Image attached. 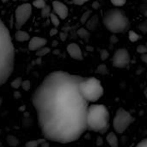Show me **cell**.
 Here are the masks:
<instances>
[{"label": "cell", "mask_w": 147, "mask_h": 147, "mask_svg": "<svg viewBox=\"0 0 147 147\" xmlns=\"http://www.w3.org/2000/svg\"><path fill=\"white\" fill-rule=\"evenodd\" d=\"M50 52V48L49 47H43L40 49L37 50L36 52V55L37 56H40V57H42L44 55H47L48 53Z\"/></svg>", "instance_id": "9a60e30c"}, {"label": "cell", "mask_w": 147, "mask_h": 147, "mask_svg": "<svg viewBox=\"0 0 147 147\" xmlns=\"http://www.w3.org/2000/svg\"><path fill=\"white\" fill-rule=\"evenodd\" d=\"M78 87L82 96L89 102H97L103 95L102 84L96 78H83Z\"/></svg>", "instance_id": "5b68a950"}, {"label": "cell", "mask_w": 147, "mask_h": 147, "mask_svg": "<svg viewBox=\"0 0 147 147\" xmlns=\"http://www.w3.org/2000/svg\"><path fill=\"white\" fill-rule=\"evenodd\" d=\"M15 65V48L9 29L0 19V86L11 76Z\"/></svg>", "instance_id": "7a4b0ae2"}, {"label": "cell", "mask_w": 147, "mask_h": 147, "mask_svg": "<svg viewBox=\"0 0 147 147\" xmlns=\"http://www.w3.org/2000/svg\"><path fill=\"white\" fill-rule=\"evenodd\" d=\"M88 1H90V0H73V3L76 5H83L85 3H87Z\"/></svg>", "instance_id": "7402d4cb"}, {"label": "cell", "mask_w": 147, "mask_h": 147, "mask_svg": "<svg viewBox=\"0 0 147 147\" xmlns=\"http://www.w3.org/2000/svg\"><path fill=\"white\" fill-rule=\"evenodd\" d=\"M128 37H129V40L132 41V42H136L137 40H139L140 39V35L134 32V31H129V34H128Z\"/></svg>", "instance_id": "2e32d148"}, {"label": "cell", "mask_w": 147, "mask_h": 147, "mask_svg": "<svg viewBox=\"0 0 147 147\" xmlns=\"http://www.w3.org/2000/svg\"><path fill=\"white\" fill-rule=\"evenodd\" d=\"M33 5L35 8H37V9H41L43 7H45L47 5V3H46L45 0H34L33 2Z\"/></svg>", "instance_id": "e0dca14e"}, {"label": "cell", "mask_w": 147, "mask_h": 147, "mask_svg": "<svg viewBox=\"0 0 147 147\" xmlns=\"http://www.w3.org/2000/svg\"><path fill=\"white\" fill-rule=\"evenodd\" d=\"M2 1H3V3H6V2H7V1H8V0H2Z\"/></svg>", "instance_id": "484cf974"}, {"label": "cell", "mask_w": 147, "mask_h": 147, "mask_svg": "<svg viewBox=\"0 0 147 147\" xmlns=\"http://www.w3.org/2000/svg\"><path fill=\"white\" fill-rule=\"evenodd\" d=\"M134 121V118L131 115V114L121 108L116 111L114 118V129L117 134H123Z\"/></svg>", "instance_id": "8992f818"}, {"label": "cell", "mask_w": 147, "mask_h": 147, "mask_svg": "<svg viewBox=\"0 0 147 147\" xmlns=\"http://www.w3.org/2000/svg\"><path fill=\"white\" fill-rule=\"evenodd\" d=\"M22 78H16V79L11 83V87L14 88V89H18V88L22 85Z\"/></svg>", "instance_id": "ac0fdd59"}, {"label": "cell", "mask_w": 147, "mask_h": 147, "mask_svg": "<svg viewBox=\"0 0 147 147\" xmlns=\"http://www.w3.org/2000/svg\"><path fill=\"white\" fill-rule=\"evenodd\" d=\"M32 14V5L28 3L19 5L15 11V27L16 29L21 28L28 21Z\"/></svg>", "instance_id": "52a82bcc"}, {"label": "cell", "mask_w": 147, "mask_h": 147, "mask_svg": "<svg viewBox=\"0 0 147 147\" xmlns=\"http://www.w3.org/2000/svg\"><path fill=\"white\" fill-rule=\"evenodd\" d=\"M107 142L113 147H117L119 146V141L115 133H109L107 135Z\"/></svg>", "instance_id": "4fadbf2b"}, {"label": "cell", "mask_w": 147, "mask_h": 147, "mask_svg": "<svg viewBox=\"0 0 147 147\" xmlns=\"http://www.w3.org/2000/svg\"><path fill=\"white\" fill-rule=\"evenodd\" d=\"M146 53H142V58H141V59L145 62V63H146L147 62V59H146Z\"/></svg>", "instance_id": "d4e9b609"}, {"label": "cell", "mask_w": 147, "mask_h": 147, "mask_svg": "<svg viewBox=\"0 0 147 147\" xmlns=\"http://www.w3.org/2000/svg\"><path fill=\"white\" fill-rule=\"evenodd\" d=\"M48 16L50 17V20H51L52 23L55 27H58L59 25V16L55 13H50Z\"/></svg>", "instance_id": "5bb4252c"}, {"label": "cell", "mask_w": 147, "mask_h": 147, "mask_svg": "<svg viewBox=\"0 0 147 147\" xmlns=\"http://www.w3.org/2000/svg\"><path fill=\"white\" fill-rule=\"evenodd\" d=\"M50 13H51V11H50V7L49 6L46 5L45 7H43L41 9V16L43 17H47Z\"/></svg>", "instance_id": "d6986e66"}, {"label": "cell", "mask_w": 147, "mask_h": 147, "mask_svg": "<svg viewBox=\"0 0 147 147\" xmlns=\"http://www.w3.org/2000/svg\"><path fill=\"white\" fill-rule=\"evenodd\" d=\"M110 2L116 7H121L126 3L127 0H110Z\"/></svg>", "instance_id": "ffe728a7"}, {"label": "cell", "mask_w": 147, "mask_h": 147, "mask_svg": "<svg viewBox=\"0 0 147 147\" xmlns=\"http://www.w3.org/2000/svg\"><path fill=\"white\" fill-rule=\"evenodd\" d=\"M14 1H16V0H14Z\"/></svg>", "instance_id": "4316f807"}, {"label": "cell", "mask_w": 147, "mask_h": 147, "mask_svg": "<svg viewBox=\"0 0 147 147\" xmlns=\"http://www.w3.org/2000/svg\"><path fill=\"white\" fill-rule=\"evenodd\" d=\"M29 40H30L28 42V49L31 51H36V50L45 47V45L47 42V40L46 39L39 37V36H34Z\"/></svg>", "instance_id": "30bf717a"}, {"label": "cell", "mask_w": 147, "mask_h": 147, "mask_svg": "<svg viewBox=\"0 0 147 147\" xmlns=\"http://www.w3.org/2000/svg\"><path fill=\"white\" fill-rule=\"evenodd\" d=\"M113 65L116 68H126L130 63V54L125 48L118 49L113 57Z\"/></svg>", "instance_id": "ba28073f"}, {"label": "cell", "mask_w": 147, "mask_h": 147, "mask_svg": "<svg viewBox=\"0 0 147 147\" xmlns=\"http://www.w3.org/2000/svg\"><path fill=\"white\" fill-rule=\"evenodd\" d=\"M15 37H16V40L17 41H20V42L27 41L30 39L29 34L26 31H23L21 29H17V31L15 34Z\"/></svg>", "instance_id": "7c38bea8"}, {"label": "cell", "mask_w": 147, "mask_h": 147, "mask_svg": "<svg viewBox=\"0 0 147 147\" xmlns=\"http://www.w3.org/2000/svg\"><path fill=\"white\" fill-rule=\"evenodd\" d=\"M103 24L109 31L114 34H120L128 29L130 22L122 10L119 9H111L104 14Z\"/></svg>", "instance_id": "277c9868"}, {"label": "cell", "mask_w": 147, "mask_h": 147, "mask_svg": "<svg viewBox=\"0 0 147 147\" xmlns=\"http://www.w3.org/2000/svg\"><path fill=\"white\" fill-rule=\"evenodd\" d=\"M53 9L54 13L60 18V19H65L68 16V8L67 6L63 3L60 1H53Z\"/></svg>", "instance_id": "9c48e42d"}, {"label": "cell", "mask_w": 147, "mask_h": 147, "mask_svg": "<svg viewBox=\"0 0 147 147\" xmlns=\"http://www.w3.org/2000/svg\"><path fill=\"white\" fill-rule=\"evenodd\" d=\"M137 51H138V53H146L147 49L145 46L140 45V46H139V47H138Z\"/></svg>", "instance_id": "44dd1931"}, {"label": "cell", "mask_w": 147, "mask_h": 147, "mask_svg": "<svg viewBox=\"0 0 147 147\" xmlns=\"http://www.w3.org/2000/svg\"><path fill=\"white\" fill-rule=\"evenodd\" d=\"M109 127V112L102 104L89 105L86 115L87 130L105 134Z\"/></svg>", "instance_id": "3957f363"}, {"label": "cell", "mask_w": 147, "mask_h": 147, "mask_svg": "<svg viewBox=\"0 0 147 147\" xmlns=\"http://www.w3.org/2000/svg\"><path fill=\"white\" fill-rule=\"evenodd\" d=\"M137 146H139V147H146L147 146L146 140H142V142L139 143Z\"/></svg>", "instance_id": "cb8c5ba5"}, {"label": "cell", "mask_w": 147, "mask_h": 147, "mask_svg": "<svg viewBox=\"0 0 147 147\" xmlns=\"http://www.w3.org/2000/svg\"><path fill=\"white\" fill-rule=\"evenodd\" d=\"M67 52L69 55L76 60H82L83 59V53L81 48L76 43H71L67 47Z\"/></svg>", "instance_id": "8fae6325"}, {"label": "cell", "mask_w": 147, "mask_h": 147, "mask_svg": "<svg viewBox=\"0 0 147 147\" xmlns=\"http://www.w3.org/2000/svg\"><path fill=\"white\" fill-rule=\"evenodd\" d=\"M39 142L38 141H31V142H28L27 143V146H39Z\"/></svg>", "instance_id": "603a6c76"}, {"label": "cell", "mask_w": 147, "mask_h": 147, "mask_svg": "<svg viewBox=\"0 0 147 147\" xmlns=\"http://www.w3.org/2000/svg\"><path fill=\"white\" fill-rule=\"evenodd\" d=\"M83 77L63 71L48 74L35 90L32 102L44 137L60 144L78 140L87 130L89 107L79 90Z\"/></svg>", "instance_id": "6da1fadb"}]
</instances>
